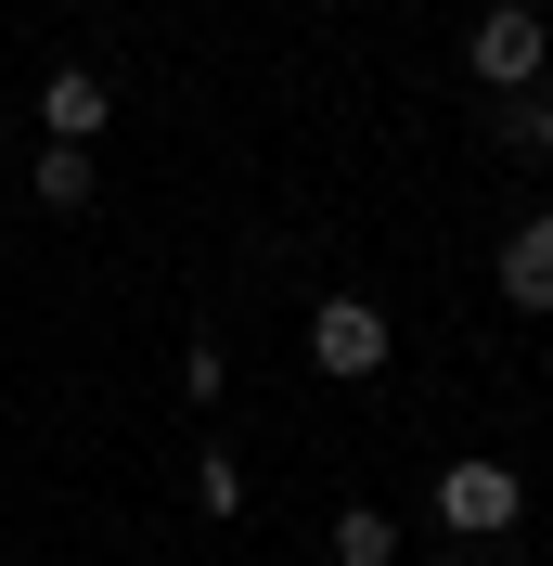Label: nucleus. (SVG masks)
I'll return each instance as SVG.
<instances>
[{"instance_id":"1","label":"nucleus","mask_w":553,"mask_h":566,"mask_svg":"<svg viewBox=\"0 0 553 566\" xmlns=\"http://www.w3.org/2000/svg\"><path fill=\"white\" fill-rule=\"evenodd\" d=\"M515 515H528V476H515L502 451H450V463H438V528H463V541H502Z\"/></svg>"},{"instance_id":"2","label":"nucleus","mask_w":553,"mask_h":566,"mask_svg":"<svg viewBox=\"0 0 553 566\" xmlns=\"http://www.w3.org/2000/svg\"><path fill=\"white\" fill-rule=\"evenodd\" d=\"M310 374H335V387H374L386 374V310L374 296H322L310 310Z\"/></svg>"},{"instance_id":"3","label":"nucleus","mask_w":553,"mask_h":566,"mask_svg":"<svg viewBox=\"0 0 553 566\" xmlns=\"http://www.w3.org/2000/svg\"><path fill=\"white\" fill-rule=\"evenodd\" d=\"M463 65H477L489 91H528V77L553 65V27L528 13V0H489V13H477V39H463Z\"/></svg>"},{"instance_id":"4","label":"nucleus","mask_w":553,"mask_h":566,"mask_svg":"<svg viewBox=\"0 0 553 566\" xmlns=\"http://www.w3.org/2000/svg\"><path fill=\"white\" fill-rule=\"evenodd\" d=\"M104 116H116V91L91 65H52V77H39V129H52V142H91Z\"/></svg>"},{"instance_id":"5","label":"nucleus","mask_w":553,"mask_h":566,"mask_svg":"<svg viewBox=\"0 0 553 566\" xmlns=\"http://www.w3.org/2000/svg\"><path fill=\"white\" fill-rule=\"evenodd\" d=\"M502 296L515 310H553V219H515L502 232Z\"/></svg>"},{"instance_id":"6","label":"nucleus","mask_w":553,"mask_h":566,"mask_svg":"<svg viewBox=\"0 0 553 566\" xmlns=\"http://www.w3.org/2000/svg\"><path fill=\"white\" fill-rule=\"evenodd\" d=\"M489 142H502V155H541V168H553V104L502 91V104H489Z\"/></svg>"},{"instance_id":"7","label":"nucleus","mask_w":553,"mask_h":566,"mask_svg":"<svg viewBox=\"0 0 553 566\" xmlns=\"http://www.w3.org/2000/svg\"><path fill=\"white\" fill-rule=\"evenodd\" d=\"M335 566H399V528H386L374 502H347V515H335Z\"/></svg>"},{"instance_id":"8","label":"nucleus","mask_w":553,"mask_h":566,"mask_svg":"<svg viewBox=\"0 0 553 566\" xmlns=\"http://www.w3.org/2000/svg\"><path fill=\"white\" fill-rule=\"evenodd\" d=\"M39 207H91V142H39Z\"/></svg>"},{"instance_id":"9","label":"nucleus","mask_w":553,"mask_h":566,"mask_svg":"<svg viewBox=\"0 0 553 566\" xmlns=\"http://www.w3.org/2000/svg\"><path fill=\"white\" fill-rule=\"evenodd\" d=\"M194 502H207V515H244V463L232 451H194Z\"/></svg>"}]
</instances>
